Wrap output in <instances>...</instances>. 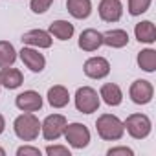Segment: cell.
<instances>
[{"label": "cell", "instance_id": "d6986e66", "mask_svg": "<svg viewBox=\"0 0 156 156\" xmlns=\"http://www.w3.org/2000/svg\"><path fill=\"white\" fill-rule=\"evenodd\" d=\"M48 103L53 107V108H64L70 101V92L62 87V85H55L48 90Z\"/></svg>", "mask_w": 156, "mask_h": 156}, {"label": "cell", "instance_id": "30bf717a", "mask_svg": "<svg viewBox=\"0 0 156 156\" xmlns=\"http://www.w3.org/2000/svg\"><path fill=\"white\" fill-rule=\"evenodd\" d=\"M19 55H20V61L26 64V68H30L33 73L42 72L44 66H46V59H44V55H42L39 50H35V48L24 46V48L19 51Z\"/></svg>", "mask_w": 156, "mask_h": 156}, {"label": "cell", "instance_id": "5bb4252c", "mask_svg": "<svg viewBox=\"0 0 156 156\" xmlns=\"http://www.w3.org/2000/svg\"><path fill=\"white\" fill-rule=\"evenodd\" d=\"M99 46H103L101 31H98L94 28H88V30L81 31V35H79V48L83 51H96Z\"/></svg>", "mask_w": 156, "mask_h": 156}, {"label": "cell", "instance_id": "7402d4cb", "mask_svg": "<svg viewBox=\"0 0 156 156\" xmlns=\"http://www.w3.org/2000/svg\"><path fill=\"white\" fill-rule=\"evenodd\" d=\"M17 61V50L9 41H0V68L13 66Z\"/></svg>", "mask_w": 156, "mask_h": 156}, {"label": "cell", "instance_id": "ba28073f", "mask_svg": "<svg viewBox=\"0 0 156 156\" xmlns=\"http://www.w3.org/2000/svg\"><path fill=\"white\" fill-rule=\"evenodd\" d=\"M83 72L90 79H103L110 73V62L105 57H90L83 64Z\"/></svg>", "mask_w": 156, "mask_h": 156}, {"label": "cell", "instance_id": "603a6c76", "mask_svg": "<svg viewBox=\"0 0 156 156\" xmlns=\"http://www.w3.org/2000/svg\"><path fill=\"white\" fill-rule=\"evenodd\" d=\"M151 2H152V0H129V13L132 17L143 15L151 8Z\"/></svg>", "mask_w": 156, "mask_h": 156}, {"label": "cell", "instance_id": "52a82bcc", "mask_svg": "<svg viewBox=\"0 0 156 156\" xmlns=\"http://www.w3.org/2000/svg\"><path fill=\"white\" fill-rule=\"evenodd\" d=\"M129 96L136 105H149L154 96V87L147 79H136L129 88Z\"/></svg>", "mask_w": 156, "mask_h": 156}, {"label": "cell", "instance_id": "277c9868", "mask_svg": "<svg viewBox=\"0 0 156 156\" xmlns=\"http://www.w3.org/2000/svg\"><path fill=\"white\" fill-rule=\"evenodd\" d=\"M123 125H125V130L129 132V136L134 140H145L152 130V123H151L149 116H145V114H130L123 121Z\"/></svg>", "mask_w": 156, "mask_h": 156}, {"label": "cell", "instance_id": "9c48e42d", "mask_svg": "<svg viewBox=\"0 0 156 156\" xmlns=\"http://www.w3.org/2000/svg\"><path fill=\"white\" fill-rule=\"evenodd\" d=\"M15 105L22 112H37L42 108V96L35 90H24L17 96Z\"/></svg>", "mask_w": 156, "mask_h": 156}, {"label": "cell", "instance_id": "7a4b0ae2", "mask_svg": "<svg viewBox=\"0 0 156 156\" xmlns=\"http://www.w3.org/2000/svg\"><path fill=\"white\" fill-rule=\"evenodd\" d=\"M13 130L19 140L22 141H33L39 138L41 132V121L33 112H24L13 121Z\"/></svg>", "mask_w": 156, "mask_h": 156}, {"label": "cell", "instance_id": "44dd1931", "mask_svg": "<svg viewBox=\"0 0 156 156\" xmlns=\"http://www.w3.org/2000/svg\"><path fill=\"white\" fill-rule=\"evenodd\" d=\"M136 62H138V66H140L143 72H147V73H154V72H156V50H152V48H145V50L138 51Z\"/></svg>", "mask_w": 156, "mask_h": 156}, {"label": "cell", "instance_id": "8fae6325", "mask_svg": "<svg viewBox=\"0 0 156 156\" xmlns=\"http://www.w3.org/2000/svg\"><path fill=\"white\" fill-rule=\"evenodd\" d=\"M98 11L103 22H118L123 15V4L121 0H101Z\"/></svg>", "mask_w": 156, "mask_h": 156}, {"label": "cell", "instance_id": "f1b7e54d", "mask_svg": "<svg viewBox=\"0 0 156 156\" xmlns=\"http://www.w3.org/2000/svg\"><path fill=\"white\" fill-rule=\"evenodd\" d=\"M0 156H6V151H4L2 147H0Z\"/></svg>", "mask_w": 156, "mask_h": 156}, {"label": "cell", "instance_id": "2e32d148", "mask_svg": "<svg viewBox=\"0 0 156 156\" xmlns=\"http://www.w3.org/2000/svg\"><path fill=\"white\" fill-rule=\"evenodd\" d=\"M99 98L108 105V107H118L123 101V92L116 83H105L99 90Z\"/></svg>", "mask_w": 156, "mask_h": 156}, {"label": "cell", "instance_id": "83f0119b", "mask_svg": "<svg viewBox=\"0 0 156 156\" xmlns=\"http://www.w3.org/2000/svg\"><path fill=\"white\" fill-rule=\"evenodd\" d=\"M4 129H6V119H4V116L0 114V134L4 132Z\"/></svg>", "mask_w": 156, "mask_h": 156}, {"label": "cell", "instance_id": "7c38bea8", "mask_svg": "<svg viewBox=\"0 0 156 156\" xmlns=\"http://www.w3.org/2000/svg\"><path fill=\"white\" fill-rule=\"evenodd\" d=\"M20 41L28 46H33V48H50L53 42L51 35L44 30H30L22 35Z\"/></svg>", "mask_w": 156, "mask_h": 156}, {"label": "cell", "instance_id": "cb8c5ba5", "mask_svg": "<svg viewBox=\"0 0 156 156\" xmlns=\"http://www.w3.org/2000/svg\"><path fill=\"white\" fill-rule=\"evenodd\" d=\"M53 4V0H31L30 2V9L35 15H42L50 9V6Z\"/></svg>", "mask_w": 156, "mask_h": 156}, {"label": "cell", "instance_id": "3957f363", "mask_svg": "<svg viewBox=\"0 0 156 156\" xmlns=\"http://www.w3.org/2000/svg\"><path fill=\"white\" fill-rule=\"evenodd\" d=\"M99 103H101V98L92 87L77 88V92H75V108L81 114H94V112H98Z\"/></svg>", "mask_w": 156, "mask_h": 156}, {"label": "cell", "instance_id": "9a60e30c", "mask_svg": "<svg viewBox=\"0 0 156 156\" xmlns=\"http://www.w3.org/2000/svg\"><path fill=\"white\" fill-rule=\"evenodd\" d=\"M66 9L68 13L77 19V20H83L88 19L92 13V2L90 0H66Z\"/></svg>", "mask_w": 156, "mask_h": 156}, {"label": "cell", "instance_id": "ac0fdd59", "mask_svg": "<svg viewBox=\"0 0 156 156\" xmlns=\"http://www.w3.org/2000/svg\"><path fill=\"white\" fill-rule=\"evenodd\" d=\"M73 24L68 20H53L48 28V33L59 41H70L73 37Z\"/></svg>", "mask_w": 156, "mask_h": 156}, {"label": "cell", "instance_id": "ffe728a7", "mask_svg": "<svg viewBox=\"0 0 156 156\" xmlns=\"http://www.w3.org/2000/svg\"><path fill=\"white\" fill-rule=\"evenodd\" d=\"M101 35H103V44L108 48H125L129 44V33L125 30H110Z\"/></svg>", "mask_w": 156, "mask_h": 156}, {"label": "cell", "instance_id": "5b68a950", "mask_svg": "<svg viewBox=\"0 0 156 156\" xmlns=\"http://www.w3.org/2000/svg\"><path fill=\"white\" fill-rule=\"evenodd\" d=\"M62 136L73 149H85L90 143V130L83 123H68Z\"/></svg>", "mask_w": 156, "mask_h": 156}, {"label": "cell", "instance_id": "6da1fadb", "mask_svg": "<svg viewBox=\"0 0 156 156\" xmlns=\"http://www.w3.org/2000/svg\"><path fill=\"white\" fill-rule=\"evenodd\" d=\"M96 130L101 140L105 141H118L125 134L123 121L114 114H101L96 121Z\"/></svg>", "mask_w": 156, "mask_h": 156}, {"label": "cell", "instance_id": "e0dca14e", "mask_svg": "<svg viewBox=\"0 0 156 156\" xmlns=\"http://www.w3.org/2000/svg\"><path fill=\"white\" fill-rule=\"evenodd\" d=\"M134 35L143 44H154L156 42V26L151 20H141L134 28Z\"/></svg>", "mask_w": 156, "mask_h": 156}, {"label": "cell", "instance_id": "484cf974", "mask_svg": "<svg viewBox=\"0 0 156 156\" xmlns=\"http://www.w3.org/2000/svg\"><path fill=\"white\" fill-rule=\"evenodd\" d=\"M107 154H108V156H134V151H132L130 147L121 145V147H110V149L107 151Z\"/></svg>", "mask_w": 156, "mask_h": 156}, {"label": "cell", "instance_id": "4316f807", "mask_svg": "<svg viewBox=\"0 0 156 156\" xmlns=\"http://www.w3.org/2000/svg\"><path fill=\"white\" fill-rule=\"evenodd\" d=\"M17 156H41V149L31 145H22L17 149Z\"/></svg>", "mask_w": 156, "mask_h": 156}, {"label": "cell", "instance_id": "8992f818", "mask_svg": "<svg viewBox=\"0 0 156 156\" xmlns=\"http://www.w3.org/2000/svg\"><path fill=\"white\" fill-rule=\"evenodd\" d=\"M68 121L62 114H50L42 123H41V134L46 141H55L62 136Z\"/></svg>", "mask_w": 156, "mask_h": 156}, {"label": "cell", "instance_id": "d4e9b609", "mask_svg": "<svg viewBox=\"0 0 156 156\" xmlns=\"http://www.w3.org/2000/svg\"><path fill=\"white\" fill-rule=\"evenodd\" d=\"M46 154L48 156H72L70 149L64 145H48L46 147Z\"/></svg>", "mask_w": 156, "mask_h": 156}, {"label": "cell", "instance_id": "4fadbf2b", "mask_svg": "<svg viewBox=\"0 0 156 156\" xmlns=\"http://www.w3.org/2000/svg\"><path fill=\"white\" fill-rule=\"evenodd\" d=\"M24 83V75L19 68L6 66L0 70V87H4L8 90H15Z\"/></svg>", "mask_w": 156, "mask_h": 156}]
</instances>
